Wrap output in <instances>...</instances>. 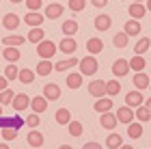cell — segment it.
<instances>
[{"instance_id": "1", "label": "cell", "mask_w": 151, "mask_h": 149, "mask_svg": "<svg viewBox=\"0 0 151 149\" xmlns=\"http://www.w3.org/2000/svg\"><path fill=\"white\" fill-rule=\"evenodd\" d=\"M78 65H80V73L82 76H93V73L97 71V60H95V56H91V54H86Z\"/></svg>"}, {"instance_id": "2", "label": "cell", "mask_w": 151, "mask_h": 149, "mask_svg": "<svg viewBox=\"0 0 151 149\" xmlns=\"http://www.w3.org/2000/svg\"><path fill=\"white\" fill-rule=\"evenodd\" d=\"M37 54L41 56V60H50L54 54H56V45H54L52 41H41V43H37Z\"/></svg>"}, {"instance_id": "3", "label": "cell", "mask_w": 151, "mask_h": 149, "mask_svg": "<svg viewBox=\"0 0 151 149\" xmlns=\"http://www.w3.org/2000/svg\"><path fill=\"white\" fill-rule=\"evenodd\" d=\"M88 93H91L93 97H104L106 95V80H93L91 84H88Z\"/></svg>"}, {"instance_id": "4", "label": "cell", "mask_w": 151, "mask_h": 149, "mask_svg": "<svg viewBox=\"0 0 151 149\" xmlns=\"http://www.w3.org/2000/svg\"><path fill=\"white\" fill-rule=\"evenodd\" d=\"M116 121L119 123H125V125H129L134 121V110L129 106H121L119 110H116Z\"/></svg>"}, {"instance_id": "5", "label": "cell", "mask_w": 151, "mask_h": 149, "mask_svg": "<svg viewBox=\"0 0 151 149\" xmlns=\"http://www.w3.org/2000/svg\"><path fill=\"white\" fill-rule=\"evenodd\" d=\"M43 17H45V15H41L39 11H28V13L24 15V22L28 24L30 28H39V26L43 24Z\"/></svg>"}, {"instance_id": "6", "label": "cell", "mask_w": 151, "mask_h": 149, "mask_svg": "<svg viewBox=\"0 0 151 149\" xmlns=\"http://www.w3.org/2000/svg\"><path fill=\"white\" fill-rule=\"evenodd\" d=\"M127 71H129V60H125V58H116L114 63H112V73H114L116 78L125 76Z\"/></svg>"}, {"instance_id": "7", "label": "cell", "mask_w": 151, "mask_h": 149, "mask_svg": "<svg viewBox=\"0 0 151 149\" xmlns=\"http://www.w3.org/2000/svg\"><path fill=\"white\" fill-rule=\"evenodd\" d=\"M11 106L15 108L17 112H19V110H26V108L30 106V97L26 95V93H19V95H15V97H13V101H11Z\"/></svg>"}, {"instance_id": "8", "label": "cell", "mask_w": 151, "mask_h": 149, "mask_svg": "<svg viewBox=\"0 0 151 149\" xmlns=\"http://www.w3.org/2000/svg\"><path fill=\"white\" fill-rule=\"evenodd\" d=\"M43 97L47 99V101H54V99H58L60 97V86L58 84H45L43 86Z\"/></svg>"}, {"instance_id": "9", "label": "cell", "mask_w": 151, "mask_h": 149, "mask_svg": "<svg viewBox=\"0 0 151 149\" xmlns=\"http://www.w3.org/2000/svg\"><path fill=\"white\" fill-rule=\"evenodd\" d=\"M125 106H129V108L142 106V93L140 91H129L127 95H125Z\"/></svg>"}, {"instance_id": "10", "label": "cell", "mask_w": 151, "mask_h": 149, "mask_svg": "<svg viewBox=\"0 0 151 149\" xmlns=\"http://www.w3.org/2000/svg\"><path fill=\"white\" fill-rule=\"evenodd\" d=\"M95 112L104 114V112H110L112 110V97H99L97 101H95Z\"/></svg>"}, {"instance_id": "11", "label": "cell", "mask_w": 151, "mask_h": 149, "mask_svg": "<svg viewBox=\"0 0 151 149\" xmlns=\"http://www.w3.org/2000/svg\"><path fill=\"white\" fill-rule=\"evenodd\" d=\"M99 123H101V127H106V130H114L119 121H116V114L104 112V114H99Z\"/></svg>"}, {"instance_id": "12", "label": "cell", "mask_w": 151, "mask_h": 149, "mask_svg": "<svg viewBox=\"0 0 151 149\" xmlns=\"http://www.w3.org/2000/svg\"><path fill=\"white\" fill-rule=\"evenodd\" d=\"M145 13H147V6L142 4V2H132L129 4V15H132V19H140L145 17Z\"/></svg>"}, {"instance_id": "13", "label": "cell", "mask_w": 151, "mask_h": 149, "mask_svg": "<svg viewBox=\"0 0 151 149\" xmlns=\"http://www.w3.org/2000/svg\"><path fill=\"white\" fill-rule=\"evenodd\" d=\"M86 50H88L91 56H93V54H99L101 50H104V41H101L99 37H91V39L86 41Z\"/></svg>"}, {"instance_id": "14", "label": "cell", "mask_w": 151, "mask_h": 149, "mask_svg": "<svg viewBox=\"0 0 151 149\" xmlns=\"http://www.w3.org/2000/svg\"><path fill=\"white\" fill-rule=\"evenodd\" d=\"M151 80L147 78V73L145 71H136L134 73V86H136V91H142V89H147Z\"/></svg>"}, {"instance_id": "15", "label": "cell", "mask_w": 151, "mask_h": 149, "mask_svg": "<svg viewBox=\"0 0 151 149\" xmlns=\"http://www.w3.org/2000/svg\"><path fill=\"white\" fill-rule=\"evenodd\" d=\"M123 32H125L127 37H134V35H140V22L138 19H127L125 22V26H123Z\"/></svg>"}, {"instance_id": "16", "label": "cell", "mask_w": 151, "mask_h": 149, "mask_svg": "<svg viewBox=\"0 0 151 149\" xmlns=\"http://www.w3.org/2000/svg\"><path fill=\"white\" fill-rule=\"evenodd\" d=\"M30 108H32V112H37V114H41V112H45V108H47V99L41 95V97H32L30 99Z\"/></svg>"}, {"instance_id": "17", "label": "cell", "mask_w": 151, "mask_h": 149, "mask_svg": "<svg viewBox=\"0 0 151 149\" xmlns=\"http://www.w3.org/2000/svg\"><path fill=\"white\" fill-rule=\"evenodd\" d=\"M2 26H4V28H9V30L19 28V17L15 15V13H6V15L2 17Z\"/></svg>"}, {"instance_id": "18", "label": "cell", "mask_w": 151, "mask_h": 149, "mask_svg": "<svg viewBox=\"0 0 151 149\" xmlns=\"http://www.w3.org/2000/svg\"><path fill=\"white\" fill-rule=\"evenodd\" d=\"M28 145L30 147H35V149H39L41 145H43V134L41 132H37V130H32V132H28Z\"/></svg>"}, {"instance_id": "19", "label": "cell", "mask_w": 151, "mask_h": 149, "mask_svg": "<svg viewBox=\"0 0 151 149\" xmlns=\"http://www.w3.org/2000/svg\"><path fill=\"white\" fill-rule=\"evenodd\" d=\"M110 26H112V19L108 17V15H97V17H95V28H97L99 32L108 30Z\"/></svg>"}, {"instance_id": "20", "label": "cell", "mask_w": 151, "mask_h": 149, "mask_svg": "<svg viewBox=\"0 0 151 149\" xmlns=\"http://www.w3.org/2000/svg\"><path fill=\"white\" fill-rule=\"evenodd\" d=\"M24 41L26 39L22 35H9V37L2 39V45H6V48H17V45H22Z\"/></svg>"}, {"instance_id": "21", "label": "cell", "mask_w": 151, "mask_h": 149, "mask_svg": "<svg viewBox=\"0 0 151 149\" xmlns=\"http://www.w3.org/2000/svg\"><path fill=\"white\" fill-rule=\"evenodd\" d=\"M58 45H60V50L67 52V54H73V52H76V48H78V43H76V39H73V37H65Z\"/></svg>"}, {"instance_id": "22", "label": "cell", "mask_w": 151, "mask_h": 149, "mask_svg": "<svg viewBox=\"0 0 151 149\" xmlns=\"http://www.w3.org/2000/svg\"><path fill=\"white\" fill-rule=\"evenodd\" d=\"M80 60L78 58H67V60H60V63H54V71H67V69H71L73 65H78Z\"/></svg>"}, {"instance_id": "23", "label": "cell", "mask_w": 151, "mask_h": 149, "mask_svg": "<svg viewBox=\"0 0 151 149\" xmlns=\"http://www.w3.org/2000/svg\"><path fill=\"white\" fill-rule=\"evenodd\" d=\"M63 32H65V37H73L76 32H78V22H76V19H65L63 22Z\"/></svg>"}, {"instance_id": "24", "label": "cell", "mask_w": 151, "mask_h": 149, "mask_svg": "<svg viewBox=\"0 0 151 149\" xmlns=\"http://www.w3.org/2000/svg\"><path fill=\"white\" fill-rule=\"evenodd\" d=\"M149 48H151V39H147V37H140V39H138V43L134 45V52L138 54V56H142V54H145Z\"/></svg>"}, {"instance_id": "25", "label": "cell", "mask_w": 151, "mask_h": 149, "mask_svg": "<svg viewBox=\"0 0 151 149\" xmlns=\"http://www.w3.org/2000/svg\"><path fill=\"white\" fill-rule=\"evenodd\" d=\"M63 15V6L60 4H47L45 6V17H50V19H56Z\"/></svg>"}, {"instance_id": "26", "label": "cell", "mask_w": 151, "mask_h": 149, "mask_svg": "<svg viewBox=\"0 0 151 149\" xmlns=\"http://www.w3.org/2000/svg\"><path fill=\"white\" fill-rule=\"evenodd\" d=\"M2 56L9 60L11 65H15L17 60H19V50H17V48H4V50H2Z\"/></svg>"}, {"instance_id": "27", "label": "cell", "mask_w": 151, "mask_h": 149, "mask_svg": "<svg viewBox=\"0 0 151 149\" xmlns=\"http://www.w3.org/2000/svg\"><path fill=\"white\" fill-rule=\"evenodd\" d=\"M65 82L69 89H80L82 86V73H69V76L65 78Z\"/></svg>"}, {"instance_id": "28", "label": "cell", "mask_w": 151, "mask_h": 149, "mask_svg": "<svg viewBox=\"0 0 151 149\" xmlns=\"http://www.w3.org/2000/svg\"><path fill=\"white\" fill-rule=\"evenodd\" d=\"M54 69V63H50V60H41V63L37 65V76H50Z\"/></svg>"}, {"instance_id": "29", "label": "cell", "mask_w": 151, "mask_h": 149, "mask_svg": "<svg viewBox=\"0 0 151 149\" xmlns=\"http://www.w3.org/2000/svg\"><path fill=\"white\" fill-rule=\"evenodd\" d=\"M123 145V138H121V134H116V132H112L110 136L106 138V147H110V149H119Z\"/></svg>"}, {"instance_id": "30", "label": "cell", "mask_w": 151, "mask_h": 149, "mask_svg": "<svg viewBox=\"0 0 151 149\" xmlns=\"http://www.w3.org/2000/svg\"><path fill=\"white\" fill-rule=\"evenodd\" d=\"M69 121H71V112L67 110V108H58V110H56V123L67 125Z\"/></svg>"}, {"instance_id": "31", "label": "cell", "mask_w": 151, "mask_h": 149, "mask_svg": "<svg viewBox=\"0 0 151 149\" xmlns=\"http://www.w3.org/2000/svg\"><path fill=\"white\" fill-rule=\"evenodd\" d=\"M134 119H138V123H145V121L151 119V112L147 110L145 106H138V108L134 110Z\"/></svg>"}, {"instance_id": "32", "label": "cell", "mask_w": 151, "mask_h": 149, "mask_svg": "<svg viewBox=\"0 0 151 149\" xmlns=\"http://www.w3.org/2000/svg\"><path fill=\"white\" fill-rule=\"evenodd\" d=\"M28 41L35 43V45L43 41V28H41V26H39V28H30V32H28Z\"/></svg>"}, {"instance_id": "33", "label": "cell", "mask_w": 151, "mask_h": 149, "mask_svg": "<svg viewBox=\"0 0 151 149\" xmlns=\"http://www.w3.org/2000/svg\"><path fill=\"white\" fill-rule=\"evenodd\" d=\"M17 80H19V82H24V84H30L32 80H35V71H32V69H19Z\"/></svg>"}, {"instance_id": "34", "label": "cell", "mask_w": 151, "mask_h": 149, "mask_svg": "<svg viewBox=\"0 0 151 149\" xmlns=\"http://www.w3.org/2000/svg\"><path fill=\"white\" fill-rule=\"evenodd\" d=\"M127 134L132 138H140L142 136V123H136V121H132V123L127 125Z\"/></svg>"}, {"instance_id": "35", "label": "cell", "mask_w": 151, "mask_h": 149, "mask_svg": "<svg viewBox=\"0 0 151 149\" xmlns=\"http://www.w3.org/2000/svg\"><path fill=\"white\" fill-rule=\"evenodd\" d=\"M145 58H142V56H138V54H134V58L132 60H129V69H134V71H142V69H145Z\"/></svg>"}, {"instance_id": "36", "label": "cell", "mask_w": 151, "mask_h": 149, "mask_svg": "<svg viewBox=\"0 0 151 149\" xmlns=\"http://www.w3.org/2000/svg\"><path fill=\"white\" fill-rule=\"evenodd\" d=\"M119 91H121V84H119V80H108V82H106V95H108V97L116 95Z\"/></svg>"}, {"instance_id": "37", "label": "cell", "mask_w": 151, "mask_h": 149, "mask_svg": "<svg viewBox=\"0 0 151 149\" xmlns=\"http://www.w3.org/2000/svg\"><path fill=\"white\" fill-rule=\"evenodd\" d=\"M13 97H15V93H13L11 89H4V91H0V106H9Z\"/></svg>"}, {"instance_id": "38", "label": "cell", "mask_w": 151, "mask_h": 149, "mask_svg": "<svg viewBox=\"0 0 151 149\" xmlns=\"http://www.w3.org/2000/svg\"><path fill=\"white\" fill-rule=\"evenodd\" d=\"M127 35H125V32H119V35H114L112 37V43H114V48H125V45H127Z\"/></svg>"}, {"instance_id": "39", "label": "cell", "mask_w": 151, "mask_h": 149, "mask_svg": "<svg viewBox=\"0 0 151 149\" xmlns=\"http://www.w3.org/2000/svg\"><path fill=\"white\" fill-rule=\"evenodd\" d=\"M67 130H69L71 136H80L82 134V123L80 121H69V123H67Z\"/></svg>"}, {"instance_id": "40", "label": "cell", "mask_w": 151, "mask_h": 149, "mask_svg": "<svg viewBox=\"0 0 151 149\" xmlns=\"http://www.w3.org/2000/svg\"><path fill=\"white\" fill-rule=\"evenodd\" d=\"M17 73H19V69H17V67L15 65H6V69H4V78L6 80H17Z\"/></svg>"}, {"instance_id": "41", "label": "cell", "mask_w": 151, "mask_h": 149, "mask_svg": "<svg viewBox=\"0 0 151 149\" xmlns=\"http://www.w3.org/2000/svg\"><path fill=\"white\" fill-rule=\"evenodd\" d=\"M0 136L4 140H13L17 136V130H13V127H4V130H0Z\"/></svg>"}, {"instance_id": "42", "label": "cell", "mask_w": 151, "mask_h": 149, "mask_svg": "<svg viewBox=\"0 0 151 149\" xmlns=\"http://www.w3.org/2000/svg\"><path fill=\"white\" fill-rule=\"evenodd\" d=\"M39 123H41V117H39L37 112H35V114H30V117L26 119V125H28V127H32V130H37V127H39Z\"/></svg>"}, {"instance_id": "43", "label": "cell", "mask_w": 151, "mask_h": 149, "mask_svg": "<svg viewBox=\"0 0 151 149\" xmlns=\"http://www.w3.org/2000/svg\"><path fill=\"white\" fill-rule=\"evenodd\" d=\"M86 0H69V9L71 11H84Z\"/></svg>"}, {"instance_id": "44", "label": "cell", "mask_w": 151, "mask_h": 149, "mask_svg": "<svg viewBox=\"0 0 151 149\" xmlns=\"http://www.w3.org/2000/svg\"><path fill=\"white\" fill-rule=\"evenodd\" d=\"M26 6H28V11H39L41 9V0H24Z\"/></svg>"}, {"instance_id": "45", "label": "cell", "mask_w": 151, "mask_h": 149, "mask_svg": "<svg viewBox=\"0 0 151 149\" xmlns=\"http://www.w3.org/2000/svg\"><path fill=\"white\" fill-rule=\"evenodd\" d=\"M93 6H97V9H104V6L108 4V0H91Z\"/></svg>"}, {"instance_id": "46", "label": "cell", "mask_w": 151, "mask_h": 149, "mask_svg": "<svg viewBox=\"0 0 151 149\" xmlns=\"http://www.w3.org/2000/svg\"><path fill=\"white\" fill-rule=\"evenodd\" d=\"M82 149H104V147H101L99 143H84V147H82Z\"/></svg>"}, {"instance_id": "47", "label": "cell", "mask_w": 151, "mask_h": 149, "mask_svg": "<svg viewBox=\"0 0 151 149\" xmlns=\"http://www.w3.org/2000/svg\"><path fill=\"white\" fill-rule=\"evenodd\" d=\"M4 89H9V80L4 76H0V91H4Z\"/></svg>"}, {"instance_id": "48", "label": "cell", "mask_w": 151, "mask_h": 149, "mask_svg": "<svg viewBox=\"0 0 151 149\" xmlns=\"http://www.w3.org/2000/svg\"><path fill=\"white\" fill-rule=\"evenodd\" d=\"M22 123H24V121L19 119V117H15V119H13V125H11V127H13V130H17V127H22Z\"/></svg>"}, {"instance_id": "49", "label": "cell", "mask_w": 151, "mask_h": 149, "mask_svg": "<svg viewBox=\"0 0 151 149\" xmlns=\"http://www.w3.org/2000/svg\"><path fill=\"white\" fill-rule=\"evenodd\" d=\"M142 106H145V108H147V110L151 112V97H149V99H147V101H145V104H142Z\"/></svg>"}, {"instance_id": "50", "label": "cell", "mask_w": 151, "mask_h": 149, "mask_svg": "<svg viewBox=\"0 0 151 149\" xmlns=\"http://www.w3.org/2000/svg\"><path fill=\"white\" fill-rule=\"evenodd\" d=\"M58 149H73V147H69V145H60Z\"/></svg>"}, {"instance_id": "51", "label": "cell", "mask_w": 151, "mask_h": 149, "mask_svg": "<svg viewBox=\"0 0 151 149\" xmlns=\"http://www.w3.org/2000/svg\"><path fill=\"white\" fill-rule=\"evenodd\" d=\"M145 6H147V11H151V0H147V4H145Z\"/></svg>"}, {"instance_id": "52", "label": "cell", "mask_w": 151, "mask_h": 149, "mask_svg": "<svg viewBox=\"0 0 151 149\" xmlns=\"http://www.w3.org/2000/svg\"><path fill=\"white\" fill-rule=\"evenodd\" d=\"M119 149H134V147H129V145H121Z\"/></svg>"}, {"instance_id": "53", "label": "cell", "mask_w": 151, "mask_h": 149, "mask_svg": "<svg viewBox=\"0 0 151 149\" xmlns=\"http://www.w3.org/2000/svg\"><path fill=\"white\" fill-rule=\"evenodd\" d=\"M0 149H9V145H4V143H0Z\"/></svg>"}, {"instance_id": "54", "label": "cell", "mask_w": 151, "mask_h": 149, "mask_svg": "<svg viewBox=\"0 0 151 149\" xmlns=\"http://www.w3.org/2000/svg\"><path fill=\"white\" fill-rule=\"evenodd\" d=\"M11 2H22V0H11Z\"/></svg>"}, {"instance_id": "55", "label": "cell", "mask_w": 151, "mask_h": 149, "mask_svg": "<svg viewBox=\"0 0 151 149\" xmlns=\"http://www.w3.org/2000/svg\"><path fill=\"white\" fill-rule=\"evenodd\" d=\"M0 117H2V106H0Z\"/></svg>"}, {"instance_id": "56", "label": "cell", "mask_w": 151, "mask_h": 149, "mask_svg": "<svg viewBox=\"0 0 151 149\" xmlns=\"http://www.w3.org/2000/svg\"><path fill=\"white\" fill-rule=\"evenodd\" d=\"M134 2H142V0H134Z\"/></svg>"}, {"instance_id": "57", "label": "cell", "mask_w": 151, "mask_h": 149, "mask_svg": "<svg viewBox=\"0 0 151 149\" xmlns=\"http://www.w3.org/2000/svg\"><path fill=\"white\" fill-rule=\"evenodd\" d=\"M149 89H151V82H149Z\"/></svg>"}, {"instance_id": "58", "label": "cell", "mask_w": 151, "mask_h": 149, "mask_svg": "<svg viewBox=\"0 0 151 149\" xmlns=\"http://www.w3.org/2000/svg\"><path fill=\"white\" fill-rule=\"evenodd\" d=\"M0 52H2V50H0Z\"/></svg>"}]
</instances>
